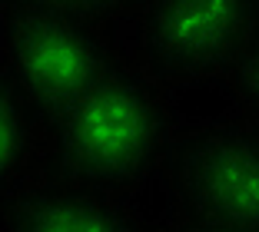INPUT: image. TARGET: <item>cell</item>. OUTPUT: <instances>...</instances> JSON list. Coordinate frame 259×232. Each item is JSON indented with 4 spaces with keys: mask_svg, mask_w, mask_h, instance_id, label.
I'll return each instance as SVG.
<instances>
[{
    "mask_svg": "<svg viewBox=\"0 0 259 232\" xmlns=\"http://www.w3.org/2000/svg\"><path fill=\"white\" fill-rule=\"evenodd\" d=\"M183 120L180 93L156 83L120 43L107 73L57 123L50 169L103 193L156 196Z\"/></svg>",
    "mask_w": 259,
    "mask_h": 232,
    "instance_id": "1",
    "label": "cell"
},
{
    "mask_svg": "<svg viewBox=\"0 0 259 232\" xmlns=\"http://www.w3.org/2000/svg\"><path fill=\"white\" fill-rule=\"evenodd\" d=\"M140 0H0V7H44V10H63V14L90 17L103 23H120Z\"/></svg>",
    "mask_w": 259,
    "mask_h": 232,
    "instance_id": "7",
    "label": "cell"
},
{
    "mask_svg": "<svg viewBox=\"0 0 259 232\" xmlns=\"http://www.w3.org/2000/svg\"><path fill=\"white\" fill-rule=\"evenodd\" d=\"M220 90L226 93V100L259 116V40L233 63V70L223 76Z\"/></svg>",
    "mask_w": 259,
    "mask_h": 232,
    "instance_id": "8",
    "label": "cell"
},
{
    "mask_svg": "<svg viewBox=\"0 0 259 232\" xmlns=\"http://www.w3.org/2000/svg\"><path fill=\"white\" fill-rule=\"evenodd\" d=\"M146 232H236V229L203 222V219H190V216H176V212H156Z\"/></svg>",
    "mask_w": 259,
    "mask_h": 232,
    "instance_id": "9",
    "label": "cell"
},
{
    "mask_svg": "<svg viewBox=\"0 0 259 232\" xmlns=\"http://www.w3.org/2000/svg\"><path fill=\"white\" fill-rule=\"evenodd\" d=\"M44 172H50V140L14 83L0 73V202Z\"/></svg>",
    "mask_w": 259,
    "mask_h": 232,
    "instance_id": "6",
    "label": "cell"
},
{
    "mask_svg": "<svg viewBox=\"0 0 259 232\" xmlns=\"http://www.w3.org/2000/svg\"><path fill=\"white\" fill-rule=\"evenodd\" d=\"M120 53L116 23L44 7H0V73L47 140Z\"/></svg>",
    "mask_w": 259,
    "mask_h": 232,
    "instance_id": "2",
    "label": "cell"
},
{
    "mask_svg": "<svg viewBox=\"0 0 259 232\" xmlns=\"http://www.w3.org/2000/svg\"><path fill=\"white\" fill-rule=\"evenodd\" d=\"M116 37L166 90L220 86L259 40V0H140Z\"/></svg>",
    "mask_w": 259,
    "mask_h": 232,
    "instance_id": "4",
    "label": "cell"
},
{
    "mask_svg": "<svg viewBox=\"0 0 259 232\" xmlns=\"http://www.w3.org/2000/svg\"><path fill=\"white\" fill-rule=\"evenodd\" d=\"M156 202V212L259 232V116L229 100L220 116L183 120Z\"/></svg>",
    "mask_w": 259,
    "mask_h": 232,
    "instance_id": "3",
    "label": "cell"
},
{
    "mask_svg": "<svg viewBox=\"0 0 259 232\" xmlns=\"http://www.w3.org/2000/svg\"><path fill=\"white\" fill-rule=\"evenodd\" d=\"M156 196H116L44 172L0 202V232H146Z\"/></svg>",
    "mask_w": 259,
    "mask_h": 232,
    "instance_id": "5",
    "label": "cell"
}]
</instances>
